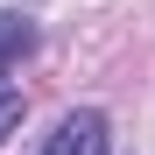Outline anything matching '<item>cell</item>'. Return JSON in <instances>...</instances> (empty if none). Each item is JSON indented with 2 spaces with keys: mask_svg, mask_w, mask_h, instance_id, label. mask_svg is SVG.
<instances>
[{
  "mask_svg": "<svg viewBox=\"0 0 155 155\" xmlns=\"http://www.w3.org/2000/svg\"><path fill=\"white\" fill-rule=\"evenodd\" d=\"M42 155H106V113L99 106H78L57 120V134L42 141Z\"/></svg>",
  "mask_w": 155,
  "mask_h": 155,
  "instance_id": "1",
  "label": "cell"
},
{
  "mask_svg": "<svg viewBox=\"0 0 155 155\" xmlns=\"http://www.w3.org/2000/svg\"><path fill=\"white\" fill-rule=\"evenodd\" d=\"M28 49H35V21L14 14V7H0V71H14Z\"/></svg>",
  "mask_w": 155,
  "mask_h": 155,
  "instance_id": "2",
  "label": "cell"
},
{
  "mask_svg": "<svg viewBox=\"0 0 155 155\" xmlns=\"http://www.w3.org/2000/svg\"><path fill=\"white\" fill-rule=\"evenodd\" d=\"M21 113H28V99H21L14 85H0V141H7L14 127H21Z\"/></svg>",
  "mask_w": 155,
  "mask_h": 155,
  "instance_id": "3",
  "label": "cell"
}]
</instances>
